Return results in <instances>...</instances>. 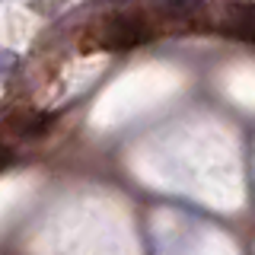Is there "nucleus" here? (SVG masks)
<instances>
[{"mask_svg": "<svg viewBox=\"0 0 255 255\" xmlns=\"http://www.w3.org/2000/svg\"><path fill=\"white\" fill-rule=\"evenodd\" d=\"M163 13H175V16H185L188 10H195L201 0H153Z\"/></svg>", "mask_w": 255, "mask_h": 255, "instance_id": "f257e3e1", "label": "nucleus"}, {"mask_svg": "<svg viewBox=\"0 0 255 255\" xmlns=\"http://www.w3.org/2000/svg\"><path fill=\"white\" fill-rule=\"evenodd\" d=\"M16 61H19V58H16L13 51L0 48V83H3V80H6V77H10L13 70H16Z\"/></svg>", "mask_w": 255, "mask_h": 255, "instance_id": "f03ea898", "label": "nucleus"}]
</instances>
